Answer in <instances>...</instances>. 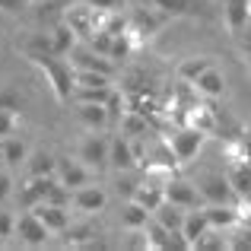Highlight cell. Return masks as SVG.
Returning <instances> with one entry per match:
<instances>
[{"mask_svg": "<svg viewBox=\"0 0 251 251\" xmlns=\"http://www.w3.org/2000/svg\"><path fill=\"white\" fill-rule=\"evenodd\" d=\"M29 64H35L38 70L45 74V80H48L51 92H54L57 102H70L74 99V64L64 61V54H29L25 57Z\"/></svg>", "mask_w": 251, "mask_h": 251, "instance_id": "obj_1", "label": "cell"}, {"mask_svg": "<svg viewBox=\"0 0 251 251\" xmlns=\"http://www.w3.org/2000/svg\"><path fill=\"white\" fill-rule=\"evenodd\" d=\"M127 19H130V23H127V32H130V38L137 42V48H140L147 38H153L156 32L162 29V23H166L169 16L159 10V6H153L147 0V6H134V13H130Z\"/></svg>", "mask_w": 251, "mask_h": 251, "instance_id": "obj_2", "label": "cell"}, {"mask_svg": "<svg viewBox=\"0 0 251 251\" xmlns=\"http://www.w3.org/2000/svg\"><path fill=\"white\" fill-rule=\"evenodd\" d=\"M108 156H111V137L102 134V130H89L80 140V150H76V159L86 162L92 172L108 169Z\"/></svg>", "mask_w": 251, "mask_h": 251, "instance_id": "obj_3", "label": "cell"}, {"mask_svg": "<svg viewBox=\"0 0 251 251\" xmlns=\"http://www.w3.org/2000/svg\"><path fill=\"white\" fill-rule=\"evenodd\" d=\"M194 184L201 188L207 203H242L239 194L232 191V184H229L226 172H201V178Z\"/></svg>", "mask_w": 251, "mask_h": 251, "instance_id": "obj_4", "label": "cell"}, {"mask_svg": "<svg viewBox=\"0 0 251 251\" xmlns=\"http://www.w3.org/2000/svg\"><path fill=\"white\" fill-rule=\"evenodd\" d=\"M203 140H207V134L203 130H197V127H181V130H175V134H169V147H172V153H175V159L181 162H191L197 153L203 150Z\"/></svg>", "mask_w": 251, "mask_h": 251, "instance_id": "obj_5", "label": "cell"}, {"mask_svg": "<svg viewBox=\"0 0 251 251\" xmlns=\"http://www.w3.org/2000/svg\"><path fill=\"white\" fill-rule=\"evenodd\" d=\"M51 235H54V232H51V229L35 216V210H25V213H19V216H16V239L23 242V245H29V248H42L45 242L51 239Z\"/></svg>", "mask_w": 251, "mask_h": 251, "instance_id": "obj_6", "label": "cell"}, {"mask_svg": "<svg viewBox=\"0 0 251 251\" xmlns=\"http://www.w3.org/2000/svg\"><path fill=\"white\" fill-rule=\"evenodd\" d=\"M166 201L178 203V207H184V210H194V207H203V203H207L197 184L184 181V178H175V175H172L169 184H166Z\"/></svg>", "mask_w": 251, "mask_h": 251, "instance_id": "obj_7", "label": "cell"}, {"mask_svg": "<svg viewBox=\"0 0 251 251\" xmlns=\"http://www.w3.org/2000/svg\"><path fill=\"white\" fill-rule=\"evenodd\" d=\"M70 64H74V70H96V74L115 76V61L105 57V54H99V51H92L89 45H86V48H74V51H70Z\"/></svg>", "mask_w": 251, "mask_h": 251, "instance_id": "obj_8", "label": "cell"}, {"mask_svg": "<svg viewBox=\"0 0 251 251\" xmlns=\"http://www.w3.org/2000/svg\"><path fill=\"white\" fill-rule=\"evenodd\" d=\"M54 181V175L51 178H38V175H25V181H19L16 188V201L23 210H32L35 203L45 201V194H48V184Z\"/></svg>", "mask_w": 251, "mask_h": 251, "instance_id": "obj_9", "label": "cell"}, {"mask_svg": "<svg viewBox=\"0 0 251 251\" xmlns=\"http://www.w3.org/2000/svg\"><path fill=\"white\" fill-rule=\"evenodd\" d=\"M210 216V226L213 229H232V226H242V203H203Z\"/></svg>", "mask_w": 251, "mask_h": 251, "instance_id": "obj_10", "label": "cell"}, {"mask_svg": "<svg viewBox=\"0 0 251 251\" xmlns=\"http://www.w3.org/2000/svg\"><path fill=\"white\" fill-rule=\"evenodd\" d=\"M32 210H35V216H38V220H42L54 235L67 232V226H70V207H57V203L42 201V203H35Z\"/></svg>", "mask_w": 251, "mask_h": 251, "instance_id": "obj_11", "label": "cell"}, {"mask_svg": "<svg viewBox=\"0 0 251 251\" xmlns=\"http://www.w3.org/2000/svg\"><path fill=\"white\" fill-rule=\"evenodd\" d=\"M57 178H61L70 191H76V188H83V184L92 181V169L80 159H57Z\"/></svg>", "mask_w": 251, "mask_h": 251, "instance_id": "obj_12", "label": "cell"}, {"mask_svg": "<svg viewBox=\"0 0 251 251\" xmlns=\"http://www.w3.org/2000/svg\"><path fill=\"white\" fill-rule=\"evenodd\" d=\"M105 203H108V194L99 184H83L74 191V210H80V213H102Z\"/></svg>", "mask_w": 251, "mask_h": 251, "instance_id": "obj_13", "label": "cell"}, {"mask_svg": "<svg viewBox=\"0 0 251 251\" xmlns=\"http://www.w3.org/2000/svg\"><path fill=\"white\" fill-rule=\"evenodd\" d=\"M108 169H115V172H130V169H137V156H134V147H130V137H124V134L111 137Z\"/></svg>", "mask_w": 251, "mask_h": 251, "instance_id": "obj_14", "label": "cell"}, {"mask_svg": "<svg viewBox=\"0 0 251 251\" xmlns=\"http://www.w3.org/2000/svg\"><path fill=\"white\" fill-rule=\"evenodd\" d=\"M226 178L239 194V201L251 203V162H226Z\"/></svg>", "mask_w": 251, "mask_h": 251, "instance_id": "obj_15", "label": "cell"}, {"mask_svg": "<svg viewBox=\"0 0 251 251\" xmlns=\"http://www.w3.org/2000/svg\"><path fill=\"white\" fill-rule=\"evenodd\" d=\"M210 216H207V210L203 207H194V210H188V216H184V226H181V232H184V239L191 242V248L197 245V242L203 239V235L210 232Z\"/></svg>", "mask_w": 251, "mask_h": 251, "instance_id": "obj_16", "label": "cell"}, {"mask_svg": "<svg viewBox=\"0 0 251 251\" xmlns=\"http://www.w3.org/2000/svg\"><path fill=\"white\" fill-rule=\"evenodd\" d=\"M76 118H80V124H86L89 130H102L108 127V108H105L102 102H76Z\"/></svg>", "mask_w": 251, "mask_h": 251, "instance_id": "obj_17", "label": "cell"}, {"mask_svg": "<svg viewBox=\"0 0 251 251\" xmlns=\"http://www.w3.org/2000/svg\"><path fill=\"white\" fill-rule=\"evenodd\" d=\"M191 86H194L201 96H207V99H220L223 92H226V76H223V70H216V64H213V67L203 70Z\"/></svg>", "mask_w": 251, "mask_h": 251, "instance_id": "obj_18", "label": "cell"}, {"mask_svg": "<svg viewBox=\"0 0 251 251\" xmlns=\"http://www.w3.org/2000/svg\"><path fill=\"white\" fill-rule=\"evenodd\" d=\"M25 175H38V178H51L57 175V156L48 153V150H35V153H29V159H25Z\"/></svg>", "mask_w": 251, "mask_h": 251, "instance_id": "obj_19", "label": "cell"}, {"mask_svg": "<svg viewBox=\"0 0 251 251\" xmlns=\"http://www.w3.org/2000/svg\"><path fill=\"white\" fill-rule=\"evenodd\" d=\"M223 13H226V29L232 35H239L245 29V23L251 19V0H226Z\"/></svg>", "mask_w": 251, "mask_h": 251, "instance_id": "obj_20", "label": "cell"}, {"mask_svg": "<svg viewBox=\"0 0 251 251\" xmlns=\"http://www.w3.org/2000/svg\"><path fill=\"white\" fill-rule=\"evenodd\" d=\"M134 201L143 203L150 213H156V210L166 203V188H162V184H153V181H140V188L134 191Z\"/></svg>", "mask_w": 251, "mask_h": 251, "instance_id": "obj_21", "label": "cell"}, {"mask_svg": "<svg viewBox=\"0 0 251 251\" xmlns=\"http://www.w3.org/2000/svg\"><path fill=\"white\" fill-rule=\"evenodd\" d=\"M150 220H153V213H150L143 203H137L134 197H130V201L121 207V226L124 229H143Z\"/></svg>", "mask_w": 251, "mask_h": 251, "instance_id": "obj_22", "label": "cell"}, {"mask_svg": "<svg viewBox=\"0 0 251 251\" xmlns=\"http://www.w3.org/2000/svg\"><path fill=\"white\" fill-rule=\"evenodd\" d=\"M184 216H188V210L184 207H178V203H172V201H166L159 210L153 213V220L156 223H162L166 229H172V232H181V226H184Z\"/></svg>", "mask_w": 251, "mask_h": 251, "instance_id": "obj_23", "label": "cell"}, {"mask_svg": "<svg viewBox=\"0 0 251 251\" xmlns=\"http://www.w3.org/2000/svg\"><path fill=\"white\" fill-rule=\"evenodd\" d=\"M213 67V57H184L181 64H178V80H184V83H194L197 76L203 74V70H210Z\"/></svg>", "mask_w": 251, "mask_h": 251, "instance_id": "obj_24", "label": "cell"}, {"mask_svg": "<svg viewBox=\"0 0 251 251\" xmlns=\"http://www.w3.org/2000/svg\"><path fill=\"white\" fill-rule=\"evenodd\" d=\"M3 156H6V169H19V166H25V159H29V147L13 134V137L3 140Z\"/></svg>", "mask_w": 251, "mask_h": 251, "instance_id": "obj_25", "label": "cell"}, {"mask_svg": "<svg viewBox=\"0 0 251 251\" xmlns=\"http://www.w3.org/2000/svg\"><path fill=\"white\" fill-rule=\"evenodd\" d=\"M51 42H54V54H70V51L76 48V42H80V38H76V32L70 29L67 23H61V25H54V29H51Z\"/></svg>", "mask_w": 251, "mask_h": 251, "instance_id": "obj_26", "label": "cell"}, {"mask_svg": "<svg viewBox=\"0 0 251 251\" xmlns=\"http://www.w3.org/2000/svg\"><path fill=\"white\" fill-rule=\"evenodd\" d=\"M23 54L29 57V54H54V42H51V32L48 35H42V32H35V35H29L23 45Z\"/></svg>", "mask_w": 251, "mask_h": 251, "instance_id": "obj_27", "label": "cell"}, {"mask_svg": "<svg viewBox=\"0 0 251 251\" xmlns=\"http://www.w3.org/2000/svg\"><path fill=\"white\" fill-rule=\"evenodd\" d=\"M111 86H74V99L70 102H108Z\"/></svg>", "mask_w": 251, "mask_h": 251, "instance_id": "obj_28", "label": "cell"}, {"mask_svg": "<svg viewBox=\"0 0 251 251\" xmlns=\"http://www.w3.org/2000/svg\"><path fill=\"white\" fill-rule=\"evenodd\" d=\"M153 6H159L166 16H188V13H197V0H150Z\"/></svg>", "mask_w": 251, "mask_h": 251, "instance_id": "obj_29", "label": "cell"}, {"mask_svg": "<svg viewBox=\"0 0 251 251\" xmlns=\"http://www.w3.org/2000/svg\"><path fill=\"white\" fill-rule=\"evenodd\" d=\"M121 134L124 137H147L150 127H147V118H140L137 111H127L121 118Z\"/></svg>", "mask_w": 251, "mask_h": 251, "instance_id": "obj_30", "label": "cell"}, {"mask_svg": "<svg viewBox=\"0 0 251 251\" xmlns=\"http://www.w3.org/2000/svg\"><path fill=\"white\" fill-rule=\"evenodd\" d=\"M92 235H99L92 226H80V229L67 226V235H64V242H67V245H96V239H92Z\"/></svg>", "mask_w": 251, "mask_h": 251, "instance_id": "obj_31", "label": "cell"}, {"mask_svg": "<svg viewBox=\"0 0 251 251\" xmlns=\"http://www.w3.org/2000/svg\"><path fill=\"white\" fill-rule=\"evenodd\" d=\"M74 83L76 86H111V76L108 74H96V70H76Z\"/></svg>", "mask_w": 251, "mask_h": 251, "instance_id": "obj_32", "label": "cell"}, {"mask_svg": "<svg viewBox=\"0 0 251 251\" xmlns=\"http://www.w3.org/2000/svg\"><path fill=\"white\" fill-rule=\"evenodd\" d=\"M134 48H137V42L130 38V32H121V35H115V42H111V61H118V57H127Z\"/></svg>", "mask_w": 251, "mask_h": 251, "instance_id": "obj_33", "label": "cell"}, {"mask_svg": "<svg viewBox=\"0 0 251 251\" xmlns=\"http://www.w3.org/2000/svg\"><path fill=\"white\" fill-rule=\"evenodd\" d=\"M19 127V111H10V108H0V140L13 137Z\"/></svg>", "mask_w": 251, "mask_h": 251, "instance_id": "obj_34", "label": "cell"}, {"mask_svg": "<svg viewBox=\"0 0 251 251\" xmlns=\"http://www.w3.org/2000/svg\"><path fill=\"white\" fill-rule=\"evenodd\" d=\"M111 42H115V35H111V32H105V29H99L96 35L89 38V48L92 51H99V54H105V57H111Z\"/></svg>", "mask_w": 251, "mask_h": 251, "instance_id": "obj_35", "label": "cell"}, {"mask_svg": "<svg viewBox=\"0 0 251 251\" xmlns=\"http://www.w3.org/2000/svg\"><path fill=\"white\" fill-rule=\"evenodd\" d=\"M23 105H25V99L19 96L16 89H0V108H10V111H23Z\"/></svg>", "mask_w": 251, "mask_h": 251, "instance_id": "obj_36", "label": "cell"}, {"mask_svg": "<svg viewBox=\"0 0 251 251\" xmlns=\"http://www.w3.org/2000/svg\"><path fill=\"white\" fill-rule=\"evenodd\" d=\"M105 108H108V121L115 124L118 118H124V96L118 89H111V96H108V102H105Z\"/></svg>", "mask_w": 251, "mask_h": 251, "instance_id": "obj_37", "label": "cell"}, {"mask_svg": "<svg viewBox=\"0 0 251 251\" xmlns=\"http://www.w3.org/2000/svg\"><path fill=\"white\" fill-rule=\"evenodd\" d=\"M6 235H16V216L10 210H0V239H6Z\"/></svg>", "mask_w": 251, "mask_h": 251, "instance_id": "obj_38", "label": "cell"}, {"mask_svg": "<svg viewBox=\"0 0 251 251\" xmlns=\"http://www.w3.org/2000/svg\"><path fill=\"white\" fill-rule=\"evenodd\" d=\"M137 188H140V184H137V181H130V178H127V172H118V194H124V197L130 201Z\"/></svg>", "mask_w": 251, "mask_h": 251, "instance_id": "obj_39", "label": "cell"}, {"mask_svg": "<svg viewBox=\"0 0 251 251\" xmlns=\"http://www.w3.org/2000/svg\"><path fill=\"white\" fill-rule=\"evenodd\" d=\"M13 191H16V188H13V178H10V172H6V169H0V203H3L6 197L13 194Z\"/></svg>", "mask_w": 251, "mask_h": 251, "instance_id": "obj_40", "label": "cell"}, {"mask_svg": "<svg viewBox=\"0 0 251 251\" xmlns=\"http://www.w3.org/2000/svg\"><path fill=\"white\" fill-rule=\"evenodd\" d=\"M29 0H0V13H23Z\"/></svg>", "mask_w": 251, "mask_h": 251, "instance_id": "obj_41", "label": "cell"}, {"mask_svg": "<svg viewBox=\"0 0 251 251\" xmlns=\"http://www.w3.org/2000/svg\"><path fill=\"white\" fill-rule=\"evenodd\" d=\"M235 38H239V45H242V48H245L248 54H251V19L245 23V29H242V32H239Z\"/></svg>", "mask_w": 251, "mask_h": 251, "instance_id": "obj_42", "label": "cell"}, {"mask_svg": "<svg viewBox=\"0 0 251 251\" xmlns=\"http://www.w3.org/2000/svg\"><path fill=\"white\" fill-rule=\"evenodd\" d=\"M92 6H99V10H121L124 0H89Z\"/></svg>", "mask_w": 251, "mask_h": 251, "instance_id": "obj_43", "label": "cell"}, {"mask_svg": "<svg viewBox=\"0 0 251 251\" xmlns=\"http://www.w3.org/2000/svg\"><path fill=\"white\" fill-rule=\"evenodd\" d=\"M45 10H67L70 3H76V0H42Z\"/></svg>", "mask_w": 251, "mask_h": 251, "instance_id": "obj_44", "label": "cell"}, {"mask_svg": "<svg viewBox=\"0 0 251 251\" xmlns=\"http://www.w3.org/2000/svg\"><path fill=\"white\" fill-rule=\"evenodd\" d=\"M0 169H6V156H3V140H0Z\"/></svg>", "mask_w": 251, "mask_h": 251, "instance_id": "obj_45", "label": "cell"}]
</instances>
